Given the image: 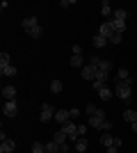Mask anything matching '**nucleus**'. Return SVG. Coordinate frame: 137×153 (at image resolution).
Masks as SVG:
<instances>
[{
  "instance_id": "nucleus-20",
  "label": "nucleus",
  "mask_w": 137,
  "mask_h": 153,
  "mask_svg": "<svg viewBox=\"0 0 137 153\" xmlns=\"http://www.w3.org/2000/svg\"><path fill=\"white\" fill-rule=\"evenodd\" d=\"M112 21H119V23H126V9H114V19Z\"/></svg>"
},
{
  "instance_id": "nucleus-7",
  "label": "nucleus",
  "mask_w": 137,
  "mask_h": 153,
  "mask_svg": "<svg viewBox=\"0 0 137 153\" xmlns=\"http://www.w3.org/2000/svg\"><path fill=\"white\" fill-rule=\"evenodd\" d=\"M2 110H5L7 117H16V114H19V105H16V101H7Z\"/></svg>"
},
{
  "instance_id": "nucleus-4",
  "label": "nucleus",
  "mask_w": 137,
  "mask_h": 153,
  "mask_svg": "<svg viewBox=\"0 0 137 153\" xmlns=\"http://www.w3.org/2000/svg\"><path fill=\"white\" fill-rule=\"evenodd\" d=\"M98 34H101V37H105L107 41H110L112 34H114V25H112V21H105L103 25L98 27Z\"/></svg>"
},
{
  "instance_id": "nucleus-39",
  "label": "nucleus",
  "mask_w": 137,
  "mask_h": 153,
  "mask_svg": "<svg viewBox=\"0 0 137 153\" xmlns=\"http://www.w3.org/2000/svg\"><path fill=\"white\" fill-rule=\"evenodd\" d=\"M130 126H133V133H137V121H135V123H130Z\"/></svg>"
},
{
  "instance_id": "nucleus-23",
  "label": "nucleus",
  "mask_w": 137,
  "mask_h": 153,
  "mask_svg": "<svg viewBox=\"0 0 137 153\" xmlns=\"http://www.w3.org/2000/svg\"><path fill=\"white\" fill-rule=\"evenodd\" d=\"M101 12H103V16H110V14H112V7H110V2H107V0H103V2H101Z\"/></svg>"
},
{
  "instance_id": "nucleus-37",
  "label": "nucleus",
  "mask_w": 137,
  "mask_h": 153,
  "mask_svg": "<svg viewBox=\"0 0 137 153\" xmlns=\"http://www.w3.org/2000/svg\"><path fill=\"white\" fill-rule=\"evenodd\" d=\"M69 114H71V119H73V117H80V112H78L76 108H73V110H69Z\"/></svg>"
},
{
  "instance_id": "nucleus-25",
  "label": "nucleus",
  "mask_w": 137,
  "mask_h": 153,
  "mask_svg": "<svg viewBox=\"0 0 137 153\" xmlns=\"http://www.w3.org/2000/svg\"><path fill=\"white\" fill-rule=\"evenodd\" d=\"M32 153H46V144H41V142H34V144H32Z\"/></svg>"
},
{
  "instance_id": "nucleus-3",
  "label": "nucleus",
  "mask_w": 137,
  "mask_h": 153,
  "mask_svg": "<svg viewBox=\"0 0 137 153\" xmlns=\"http://www.w3.org/2000/svg\"><path fill=\"white\" fill-rule=\"evenodd\" d=\"M41 123H46V121H50V119H55V110H53V105L50 103H44V108H41Z\"/></svg>"
},
{
  "instance_id": "nucleus-31",
  "label": "nucleus",
  "mask_w": 137,
  "mask_h": 153,
  "mask_svg": "<svg viewBox=\"0 0 137 153\" xmlns=\"http://www.w3.org/2000/svg\"><path fill=\"white\" fill-rule=\"evenodd\" d=\"M85 133H87V126H82V123H80V126L76 128V135H78V137H82Z\"/></svg>"
},
{
  "instance_id": "nucleus-26",
  "label": "nucleus",
  "mask_w": 137,
  "mask_h": 153,
  "mask_svg": "<svg viewBox=\"0 0 137 153\" xmlns=\"http://www.w3.org/2000/svg\"><path fill=\"white\" fill-rule=\"evenodd\" d=\"M112 25H114V32H119V34H124V32H126V23H119V21H112Z\"/></svg>"
},
{
  "instance_id": "nucleus-17",
  "label": "nucleus",
  "mask_w": 137,
  "mask_h": 153,
  "mask_svg": "<svg viewBox=\"0 0 137 153\" xmlns=\"http://www.w3.org/2000/svg\"><path fill=\"white\" fill-rule=\"evenodd\" d=\"M62 89H64V85H62V80H53V82H50V91H53V94H59Z\"/></svg>"
},
{
  "instance_id": "nucleus-11",
  "label": "nucleus",
  "mask_w": 137,
  "mask_h": 153,
  "mask_svg": "<svg viewBox=\"0 0 137 153\" xmlns=\"http://www.w3.org/2000/svg\"><path fill=\"white\" fill-rule=\"evenodd\" d=\"M2 96H5L7 101H16V89H14L12 85H7V87H2Z\"/></svg>"
},
{
  "instance_id": "nucleus-19",
  "label": "nucleus",
  "mask_w": 137,
  "mask_h": 153,
  "mask_svg": "<svg viewBox=\"0 0 137 153\" xmlns=\"http://www.w3.org/2000/svg\"><path fill=\"white\" fill-rule=\"evenodd\" d=\"M53 142H55V144H64V142H66V133H62V130H57V133L53 135Z\"/></svg>"
},
{
  "instance_id": "nucleus-1",
  "label": "nucleus",
  "mask_w": 137,
  "mask_h": 153,
  "mask_svg": "<svg viewBox=\"0 0 137 153\" xmlns=\"http://www.w3.org/2000/svg\"><path fill=\"white\" fill-rule=\"evenodd\" d=\"M114 94H117L124 103H130V96H133L130 82H126V80H117V82H114Z\"/></svg>"
},
{
  "instance_id": "nucleus-33",
  "label": "nucleus",
  "mask_w": 137,
  "mask_h": 153,
  "mask_svg": "<svg viewBox=\"0 0 137 153\" xmlns=\"http://www.w3.org/2000/svg\"><path fill=\"white\" fill-rule=\"evenodd\" d=\"M71 51H73V55H82V48H80V44H76Z\"/></svg>"
},
{
  "instance_id": "nucleus-9",
  "label": "nucleus",
  "mask_w": 137,
  "mask_h": 153,
  "mask_svg": "<svg viewBox=\"0 0 137 153\" xmlns=\"http://www.w3.org/2000/svg\"><path fill=\"white\" fill-rule=\"evenodd\" d=\"M16 149V142L14 140H2L0 142V153H12Z\"/></svg>"
},
{
  "instance_id": "nucleus-16",
  "label": "nucleus",
  "mask_w": 137,
  "mask_h": 153,
  "mask_svg": "<svg viewBox=\"0 0 137 153\" xmlns=\"http://www.w3.org/2000/svg\"><path fill=\"white\" fill-rule=\"evenodd\" d=\"M101 144H103L105 149L114 146V137H112V135H103V137H101Z\"/></svg>"
},
{
  "instance_id": "nucleus-21",
  "label": "nucleus",
  "mask_w": 137,
  "mask_h": 153,
  "mask_svg": "<svg viewBox=\"0 0 137 153\" xmlns=\"http://www.w3.org/2000/svg\"><path fill=\"white\" fill-rule=\"evenodd\" d=\"M27 34H30L32 39H41V34H44V27H41V25H37V27H32V30L27 32Z\"/></svg>"
},
{
  "instance_id": "nucleus-12",
  "label": "nucleus",
  "mask_w": 137,
  "mask_h": 153,
  "mask_svg": "<svg viewBox=\"0 0 137 153\" xmlns=\"http://www.w3.org/2000/svg\"><path fill=\"white\" fill-rule=\"evenodd\" d=\"M37 25H39V23H37V19H34V16H27V19H23V30H25V32H30L32 27H37Z\"/></svg>"
},
{
  "instance_id": "nucleus-27",
  "label": "nucleus",
  "mask_w": 137,
  "mask_h": 153,
  "mask_svg": "<svg viewBox=\"0 0 137 153\" xmlns=\"http://www.w3.org/2000/svg\"><path fill=\"white\" fill-rule=\"evenodd\" d=\"M46 151H48V153H59V144H55V142H48V144H46Z\"/></svg>"
},
{
  "instance_id": "nucleus-40",
  "label": "nucleus",
  "mask_w": 137,
  "mask_h": 153,
  "mask_svg": "<svg viewBox=\"0 0 137 153\" xmlns=\"http://www.w3.org/2000/svg\"><path fill=\"white\" fill-rule=\"evenodd\" d=\"M46 153H48V151H46Z\"/></svg>"
},
{
  "instance_id": "nucleus-18",
  "label": "nucleus",
  "mask_w": 137,
  "mask_h": 153,
  "mask_svg": "<svg viewBox=\"0 0 137 153\" xmlns=\"http://www.w3.org/2000/svg\"><path fill=\"white\" fill-rule=\"evenodd\" d=\"M107 44H110V41H107L105 37H101V34L94 37V46H96V48H103V46H107Z\"/></svg>"
},
{
  "instance_id": "nucleus-6",
  "label": "nucleus",
  "mask_w": 137,
  "mask_h": 153,
  "mask_svg": "<svg viewBox=\"0 0 137 153\" xmlns=\"http://www.w3.org/2000/svg\"><path fill=\"white\" fill-rule=\"evenodd\" d=\"M55 121H57L59 126H64L66 121H71V114H69V110H57V112H55Z\"/></svg>"
},
{
  "instance_id": "nucleus-13",
  "label": "nucleus",
  "mask_w": 137,
  "mask_h": 153,
  "mask_svg": "<svg viewBox=\"0 0 137 153\" xmlns=\"http://www.w3.org/2000/svg\"><path fill=\"white\" fill-rule=\"evenodd\" d=\"M87 146H89V144H87L85 137H78V140H76V151H78V153H85Z\"/></svg>"
},
{
  "instance_id": "nucleus-8",
  "label": "nucleus",
  "mask_w": 137,
  "mask_h": 153,
  "mask_svg": "<svg viewBox=\"0 0 137 153\" xmlns=\"http://www.w3.org/2000/svg\"><path fill=\"white\" fill-rule=\"evenodd\" d=\"M82 78L85 80H96V66H91V64L82 66Z\"/></svg>"
},
{
  "instance_id": "nucleus-28",
  "label": "nucleus",
  "mask_w": 137,
  "mask_h": 153,
  "mask_svg": "<svg viewBox=\"0 0 137 153\" xmlns=\"http://www.w3.org/2000/svg\"><path fill=\"white\" fill-rule=\"evenodd\" d=\"M121 39H124V34H119V32H114L110 39V44H121Z\"/></svg>"
},
{
  "instance_id": "nucleus-34",
  "label": "nucleus",
  "mask_w": 137,
  "mask_h": 153,
  "mask_svg": "<svg viewBox=\"0 0 137 153\" xmlns=\"http://www.w3.org/2000/svg\"><path fill=\"white\" fill-rule=\"evenodd\" d=\"M94 117H96V119H105V110H96V114H94Z\"/></svg>"
},
{
  "instance_id": "nucleus-22",
  "label": "nucleus",
  "mask_w": 137,
  "mask_h": 153,
  "mask_svg": "<svg viewBox=\"0 0 137 153\" xmlns=\"http://www.w3.org/2000/svg\"><path fill=\"white\" fill-rule=\"evenodd\" d=\"M98 96H101L103 101H110V98H112V89H110V87H103V89L98 91Z\"/></svg>"
},
{
  "instance_id": "nucleus-15",
  "label": "nucleus",
  "mask_w": 137,
  "mask_h": 153,
  "mask_svg": "<svg viewBox=\"0 0 137 153\" xmlns=\"http://www.w3.org/2000/svg\"><path fill=\"white\" fill-rule=\"evenodd\" d=\"M124 119L128 123H135L137 121V112H135V110H126V112H124Z\"/></svg>"
},
{
  "instance_id": "nucleus-38",
  "label": "nucleus",
  "mask_w": 137,
  "mask_h": 153,
  "mask_svg": "<svg viewBox=\"0 0 137 153\" xmlns=\"http://www.w3.org/2000/svg\"><path fill=\"white\" fill-rule=\"evenodd\" d=\"M105 153H117V146H110V149H107Z\"/></svg>"
},
{
  "instance_id": "nucleus-29",
  "label": "nucleus",
  "mask_w": 137,
  "mask_h": 153,
  "mask_svg": "<svg viewBox=\"0 0 137 153\" xmlns=\"http://www.w3.org/2000/svg\"><path fill=\"white\" fill-rule=\"evenodd\" d=\"M0 64H12V59H9V53H0Z\"/></svg>"
},
{
  "instance_id": "nucleus-35",
  "label": "nucleus",
  "mask_w": 137,
  "mask_h": 153,
  "mask_svg": "<svg viewBox=\"0 0 137 153\" xmlns=\"http://www.w3.org/2000/svg\"><path fill=\"white\" fill-rule=\"evenodd\" d=\"M59 153H69V144H66V142H64V144H59Z\"/></svg>"
},
{
  "instance_id": "nucleus-30",
  "label": "nucleus",
  "mask_w": 137,
  "mask_h": 153,
  "mask_svg": "<svg viewBox=\"0 0 137 153\" xmlns=\"http://www.w3.org/2000/svg\"><path fill=\"white\" fill-rule=\"evenodd\" d=\"M103 87H107V82H101V80H94V89H96V91H101Z\"/></svg>"
},
{
  "instance_id": "nucleus-24",
  "label": "nucleus",
  "mask_w": 137,
  "mask_h": 153,
  "mask_svg": "<svg viewBox=\"0 0 137 153\" xmlns=\"http://www.w3.org/2000/svg\"><path fill=\"white\" fill-rule=\"evenodd\" d=\"M69 64H71V66H76V69H78V66H82V55H73V57L69 59Z\"/></svg>"
},
{
  "instance_id": "nucleus-10",
  "label": "nucleus",
  "mask_w": 137,
  "mask_h": 153,
  "mask_svg": "<svg viewBox=\"0 0 137 153\" xmlns=\"http://www.w3.org/2000/svg\"><path fill=\"white\" fill-rule=\"evenodd\" d=\"M0 73L7 76V78H12V76H16V66H14V64H0Z\"/></svg>"
},
{
  "instance_id": "nucleus-36",
  "label": "nucleus",
  "mask_w": 137,
  "mask_h": 153,
  "mask_svg": "<svg viewBox=\"0 0 137 153\" xmlns=\"http://www.w3.org/2000/svg\"><path fill=\"white\" fill-rule=\"evenodd\" d=\"M73 5V0H62V2H59V7H71Z\"/></svg>"
},
{
  "instance_id": "nucleus-5",
  "label": "nucleus",
  "mask_w": 137,
  "mask_h": 153,
  "mask_svg": "<svg viewBox=\"0 0 137 153\" xmlns=\"http://www.w3.org/2000/svg\"><path fill=\"white\" fill-rule=\"evenodd\" d=\"M76 128H78V126H76L73 121H66L64 126L59 128V130H62V133H66V137H73V140H78V135H76Z\"/></svg>"
},
{
  "instance_id": "nucleus-32",
  "label": "nucleus",
  "mask_w": 137,
  "mask_h": 153,
  "mask_svg": "<svg viewBox=\"0 0 137 153\" xmlns=\"http://www.w3.org/2000/svg\"><path fill=\"white\" fill-rule=\"evenodd\" d=\"M85 112H87L89 117H94V114H96V108H94V105H87V108H85Z\"/></svg>"
},
{
  "instance_id": "nucleus-2",
  "label": "nucleus",
  "mask_w": 137,
  "mask_h": 153,
  "mask_svg": "<svg viewBox=\"0 0 137 153\" xmlns=\"http://www.w3.org/2000/svg\"><path fill=\"white\" fill-rule=\"evenodd\" d=\"M89 126L96 128V130H105V133L112 130V123L107 121V119H96V117H89Z\"/></svg>"
},
{
  "instance_id": "nucleus-14",
  "label": "nucleus",
  "mask_w": 137,
  "mask_h": 153,
  "mask_svg": "<svg viewBox=\"0 0 137 153\" xmlns=\"http://www.w3.org/2000/svg\"><path fill=\"white\" fill-rule=\"evenodd\" d=\"M117 76H119V80H126V82H133V80H130V73H128V69H126V66H121V69L117 71Z\"/></svg>"
}]
</instances>
